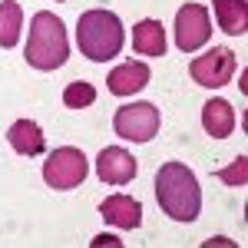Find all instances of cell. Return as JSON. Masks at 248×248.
I'll return each mask as SVG.
<instances>
[{
	"mask_svg": "<svg viewBox=\"0 0 248 248\" xmlns=\"http://www.w3.org/2000/svg\"><path fill=\"white\" fill-rule=\"evenodd\" d=\"M155 199L159 209L175 222H195L199 209H202V192H199V179L189 166L182 162H166L155 172Z\"/></svg>",
	"mask_w": 248,
	"mask_h": 248,
	"instance_id": "6da1fadb",
	"label": "cell"
},
{
	"mask_svg": "<svg viewBox=\"0 0 248 248\" xmlns=\"http://www.w3.org/2000/svg\"><path fill=\"white\" fill-rule=\"evenodd\" d=\"M23 57H27V63L33 70H60L70 60L63 20L53 17L50 10H40L37 17L30 20V37H27Z\"/></svg>",
	"mask_w": 248,
	"mask_h": 248,
	"instance_id": "7a4b0ae2",
	"label": "cell"
},
{
	"mask_svg": "<svg viewBox=\"0 0 248 248\" xmlns=\"http://www.w3.org/2000/svg\"><path fill=\"white\" fill-rule=\"evenodd\" d=\"M126 30L113 10H86L77 23V43L79 53L93 60V63H106L123 50Z\"/></svg>",
	"mask_w": 248,
	"mask_h": 248,
	"instance_id": "3957f363",
	"label": "cell"
},
{
	"mask_svg": "<svg viewBox=\"0 0 248 248\" xmlns=\"http://www.w3.org/2000/svg\"><path fill=\"white\" fill-rule=\"evenodd\" d=\"M86 155L83 149H73V146H63V149H53V153L46 155V162H43V182L50 186V189H77L83 186V179H86Z\"/></svg>",
	"mask_w": 248,
	"mask_h": 248,
	"instance_id": "277c9868",
	"label": "cell"
},
{
	"mask_svg": "<svg viewBox=\"0 0 248 248\" xmlns=\"http://www.w3.org/2000/svg\"><path fill=\"white\" fill-rule=\"evenodd\" d=\"M116 136L129 139V142H153L159 133V106L155 103H133V106H119L113 116Z\"/></svg>",
	"mask_w": 248,
	"mask_h": 248,
	"instance_id": "5b68a950",
	"label": "cell"
},
{
	"mask_svg": "<svg viewBox=\"0 0 248 248\" xmlns=\"http://www.w3.org/2000/svg\"><path fill=\"white\" fill-rule=\"evenodd\" d=\"M212 37V20L202 3H186L175 14V46L182 53H195Z\"/></svg>",
	"mask_w": 248,
	"mask_h": 248,
	"instance_id": "8992f818",
	"label": "cell"
},
{
	"mask_svg": "<svg viewBox=\"0 0 248 248\" xmlns=\"http://www.w3.org/2000/svg\"><path fill=\"white\" fill-rule=\"evenodd\" d=\"M189 77L199 86H215V90L225 86L235 77V53L229 46H212L209 53H202L189 63Z\"/></svg>",
	"mask_w": 248,
	"mask_h": 248,
	"instance_id": "52a82bcc",
	"label": "cell"
},
{
	"mask_svg": "<svg viewBox=\"0 0 248 248\" xmlns=\"http://www.w3.org/2000/svg\"><path fill=\"white\" fill-rule=\"evenodd\" d=\"M136 169H139L136 159L126 149H119V146H106L103 153L96 155V175L106 186H126V182H133Z\"/></svg>",
	"mask_w": 248,
	"mask_h": 248,
	"instance_id": "ba28073f",
	"label": "cell"
},
{
	"mask_svg": "<svg viewBox=\"0 0 248 248\" xmlns=\"http://www.w3.org/2000/svg\"><path fill=\"white\" fill-rule=\"evenodd\" d=\"M149 66L146 63H139V60H126V63H119L113 73H109V93L113 96H133L139 90H146L149 86Z\"/></svg>",
	"mask_w": 248,
	"mask_h": 248,
	"instance_id": "9c48e42d",
	"label": "cell"
},
{
	"mask_svg": "<svg viewBox=\"0 0 248 248\" xmlns=\"http://www.w3.org/2000/svg\"><path fill=\"white\" fill-rule=\"evenodd\" d=\"M99 215L116 229H139L142 225V205L129 195H109L99 205Z\"/></svg>",
	"mask_w": 248,
	"mask_h": 248,
	"instance_id": "30bf717a",
	"label": "cell"
},
{
	"mask_svg": "<svg viewBox=\"0 0 248 248\" xmlns=\"http://www.w3.org/2000/svg\"><path fill=\"white\" fill-rule=\"evenodd\" d=\"M7 139H10V146H14L20 155H27V159L46 153V136H43V129H40L33 119H17V123L10 126Z\"/></svg>",
	"mask_w": 248,
	"mask_h": 248,
	"instance_id": "8fae6325",
	"label": "cell"
},
{
	"mask_svg": "<svg viewBox=\"0 0 248 248\" xmlns=\"http://www.w3.org/2000/svg\"><path fill=\"white\" fill-rule=\"evenodd\" d=\"M202 126L205 133L215 136V139H225L235 129V109H232L229 99H209L202 106Z\"/></svg>",
	"mask_w": 248,
	"mask_h": 248,
	"instance_id": "7c38bea8",
	"label": "cell"
},
{
	"mask_svg": "<svg viewBox=\"0 0 248 248\" xmlns=\"http://www.w3.org/2000/svg\"><path fill=\"white\" fill-rule=\"evenodd\" d=\"M133 46L136 53H146V57H162L166 53V30L159 20H139L133 27Z\"/></svg>",
	"mask_w": 248,
	"mask_h": 248,
	"instance_id": "4fadbf2b",
	"label": "cell"
},
{
	"mask_svg": "<svg viewBox=\"0 0 248 248\" xmlns=\"http://www.w3.org/2000/svg\"><path fill=\"white\" fill-rule=\"evenodd\" d=\"M215 17L222 33L242 37L248 30V0H215Z\"/></svg>",
	"mask_w": 248,
	"mask_h": 248,
	"instance_id": "5bb4252c",
	"label": "cell"
},
{
	"mask_svg": "<svg viewBox=\"0 0 248 248\" xmlns=\"http://www.w3.org/2000/svg\"><path fill=\"white\" fill-rule=\"evenodd\" d=\"M20 27H23V10L17 0H0V46H17Z\"/></svg>",
	"mask_w": 248,
	"mask_h": 248,
	"instance_id": "9a60e30c",
	"label": "cell"
},
{
	"mask_svg": "<svg viewBox=\"0 0 248 248\" xmlns=\"http://www.w3.org/2000/svg\"><path fill=\"white\" fill-rule=\"evenodd\" d=\"M93 103H96V86L86 79H77L63 90V106H70V109H86Z\"/></svg>",
	"mask_w": 248,
	"mask_h": 248,
	"instance_id": "2e32d148",
	"label": "cell"
},
{
	"mask_svg": "<svg viewBox=\"0 0 248 248\" xmlns=\"http://www.w3.org/2000/svg\"><path fill=\"white\" fill-rule=\"evenodd\" d=\"M218 179H222L225 186H232V189L245 186V179H248V159H245V155H238V159L232 162L229 169H222V172H218Z\"/></svg>",
	"mask_w": 248,
	"mask_h": 248,
	"instance_id": "e0dca14e",
	"label": "cell"
}]
</instances>
